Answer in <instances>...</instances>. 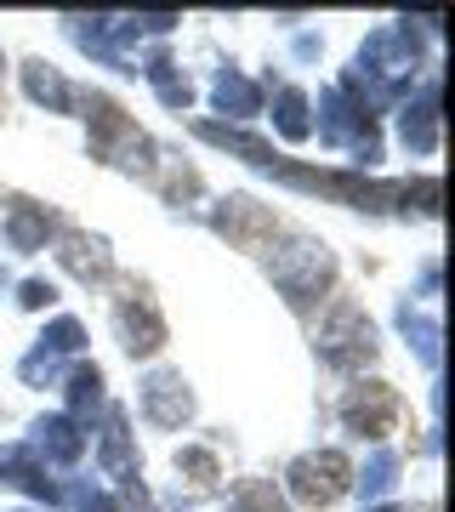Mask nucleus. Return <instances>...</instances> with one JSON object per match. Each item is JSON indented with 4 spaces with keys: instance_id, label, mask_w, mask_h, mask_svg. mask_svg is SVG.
Instances as JSON below:
<instances>
[{
    "instance_id": "obj_18",
    "label": "nucleus",
    "mask_w": 455,
    "mask_h": 512,
    "mask_svg": "<svg viewBox=\"0 0 455 512\" xmlns=\"http://www.w3.org/2000/svg\"><path fill=\"white\" fill-rule=\"evenodd\" d=\"M143 80L154 86V97H160L165 109L182 114L188 103H194V80H188V74H182V63H171L165 52H148L143 57Z\"/></svg>"
},
{
    "instance_id": "obj_13",
    "label": "nucleus",
    "mask_w": 455,
    "mask_h": 512,
    "mask_svg": "<svg viewBox=\"0 0 455 512\" xmlns=\"http://www.w3.org/2000/svg\"><path fill=\"white\" fill-rule=\"evenodd\" d=\"M211 228L228 234L234 245H256L262 234H273V211L268 205H256L251 194H228V200L211 205Z\"/></svg>"
},
{
    "instance_id": "obj_4",
    "label": "nucleus",
    "mask_w": 455,
    "mask_h": 512,
    "mask_svg": "<svg viewBox=\"0 0 455 512\" xmlns=\"http://www.w3.org/2000/svg\"><path fill=\"white\" fill-rule=\"evenodd\" d=\"M285 484H291V501H302V507H336L353 484V467L342 450H308L285 467Z\"/></svg>"
},
{
    "instance_id": "obj_6",
    "label": "nucleus",
    "mask_w": 455,
    "mask_h": 512,
    "mask_svg": "<svg viewBox=\"0 0 455 512\" xmlns=\"http://www.w3.org/2000/svg\"><path fill=\"white\" fill-rule=\"evenodd\" d=\"M137 410H143L148 427L160 433H182L194 421V387L182 370H148L143 376V393H137Z\"/></svg>"
},
{
    "instance_id": "obj_16",
    "label": "nucleus",
    "mask_w": 455,
    "mask_h": 512,
    "mask_svg": "<svg viewBox=\"0 0 455 512\" xmlns=\"http://www.w3.org/2000/svg\"><path fill=\"white\" fill-rule=\"evenodd\" d=\"M211 109L228 114V120H256V114H262V86L245 80L239 69H222L217 80H211Z\"/></svg>"
},
{
    "instance_id": "obj_32",
    "label": "nucleus",
    "mask_w": 455,
    "mask_h": 512,
    "mask_svg": "<svg viewBox=\"0 0 455 512\" xmlns=\"http://www.w3.org/2000/svg\"><path fill=\"white\" fill-rule=\"evenodd\" d=\"M0 69H6V52H0Z\"/></svg>"
},
{
    "instance_id": "obj_26",
    "label": "nucleus",
    "mask_w": 455,
    "mask_h": 512,
    "mask_svg": "<svg viewBox=\"0 0 455 512\" xmlns=\"http://www.w3.org/2000/svg\"><path fill=\"white\" fill-rule=\"evenodd\" d=\"M18 382H23V387H57V382H63V359H52V353L35 348V353L18 365Z\"/></svg>"
},
{
    "instance_id": "obj_15",
    "label": "nucleus",
    "mask_w": 455,
    "mask_h": 512,
    "mask_svg": "<svg viewBox=\"0 0 455 512\" xmlns=\"http://www.w3.org/2000/svg\"><path fill=\"white\" fill-rule=\"evenodd\" d=\"M194 131H200V143L228 148V154H239L245 165H256V171H273V165H279V148L262 143V137H251V131H239V126H217V120H200Z\"/></svg>"
},
{
    "instance_id": "obj_20",
    "label": "nucleus",
    "mask_w": 455,
    "mask_h": 512,
    "mask_svg": "<svg viewBox=\"0 0 455 512\" xmlns=\"http://www.w3.org/2000/svg\"><path fill=\"white\" fill-rule=\"evenodd\" d=\"M393 319H399L404 342L416 348V359H421V365H427V370H438V319H433V313H421L416 302H399V313H393Z\"/></svg>"
},
{
    "instance_id": "obj_24",
    "label": "nucleus",
    "mask_w": 455,
    "mask_h": 512,
    "mask_svg": "<svg viewBox=\"0 0 455 512\" xmlns=\"http://www.w3.org/2000/svg\"><path fill=\"white\" fill-rule=\"evenodd\" d=\"M35 348H40V353H52V359H69V353L86 348V325L63 313V319H52V325L40 330V342H35Z\"/></svg>"
},
{
    "instance_id": "obj_14",
    "label": "nucleus",
    "mask_w": 455,
    "mask_h": 512,
    "mask_svg": "<svg viewBox=\"0 0 455 512\" xmlns=\"http://www.w3.org/2000/svg\"><path fill=\"white\" fill-rule=\"evenodd\" d=\"M0 234H6V245L12 251H46V239L57 234V217L46 211V205H35V200H12L6 205V222H0Z\"/></svg>"
},
{
    "instance_id": "obj_31",
    "label": "nucleus",
    "mask_w": 455,
    "mask_h": 512,
    "mask_svg": "<svg viewBox=\"0 0 455 512\" xmlns=\"http://www.w3.org/2000/svg\"><path fill=\"white\" fill-rule=\"evenodd\" d=\"M370 512H399V507H370Z\"/></svg>"
},
{
    "instance_id": "obj_1",
    "label": "nucleus",
    "mask_w": 455,
    "mask_h": 512,
    "mask_svg": "<svg viewBox=\"0 0 455 512\" xmlns=\"http://www.w3.org/2000/svg\"><path fill=\"white\" fill-rule=\"evenodd\" d=\"M262 268L291 308H313L319 296L336 291V251L319 234H302V228H273Z\"/></svg>"
},
{
    "instance_id": "obj_30",
    "label": "nucleus",
    "mask_w": 455,
    "mask_h": 512,
    "mask_svg": "<svg viewBox=\"0 0 455 512\" xmlns=\"http://www.w3.org/2000/svg\"><path fill=\"white\" fill-rule=\"evenodd\" d=\"M6 285H12V279H6V268H0V291H6Z\"/></svg>"
},
{
    "instance_id": "obj_12",
    "label": "nucleus",
    "mask_w": 455,
    "mask_h": 512,
    "mask_svg": "<svg viewBox=\"0 0 455 512\" xmlns=\"http://www.w3.org/2000/svg\"><path fill=\"white\" fill-rule=\"evenodd\" d=\"M29 450H35L40 461H57V467H74V461L86 456V433H80V421L74 416H35V427H29Z\"/></svg>"
},
{
    "instance_id": "obj_9",
    "label": "nucleus",
    "mask_w": 455,
    "mask_h": 512,
    "mask_svg": "<svg viewBox=\"0 0 455 512\" xmlns=\"http://www.w3.org/2000/svg\"><path fill=\"white\" fill-rule=\"evenodd\" d=\"M57 262L63 274H74L80 285H103L114 274V251L103 234H86V228H63L57 234Z\"/></svg>"
},
{
    "instance_id": "obj_29",
    "label": "nucleus",
    "mask_w": 455,
    "mask_h": 512,
    "mask_svg": "<svg viewBox=\"0 0 455 512\" xmlns=\"http://www.w3.org/2000/svg\"><path fill=\"white\" fill-rule=\"evenodd\" d=\"M296 57H319V35H302V40H296Z\"/></svg>"
},
{
    "instance_id": "obj_8",
    "label": "nucleus",
    "mask_w": 455,
    "mask_h": 512,
    "mask_svg": "<svg viewBox=\"0 0 455 512\" xmlns=\"http://www.w3.org/2000/svg\"><path fill=\"white\" fill-rule=\"evenodd\" d=\"M97 467H103V478H114L120 490H131L137 473H143L137 433H131V416L120 410V404H109V416H103V433H97Z\"/></svg>"
},
{
    "instance_id": "obj_19",
    "label": "nucleus",
    "mask_w": 455,
    "mask_h": 512,
    "mask_svg": "<svg viewBox=\"0 0 455 512\" xmlns=\"http://www.w3.org/2000/svg\"><path fill=\"white\" fill-rule=\"evenodd\" d=\"M399 484V450H387V444H376L370 456H364V467L353 473V484L347 490H359L364 501H382L387 490Z\"/></svg>"
},
{
    "instance_id": "obj_10",
    "label": "nucleus",
    "mask_w": 455,
    "mask_h": 512,
    "mask_svg": "<svg viewBox=\"0 0 455 512\" xmlns=\"http://www.w3.org/2000/svg\"><path fill=\"white\" fill-rule=\"evenodd\" d=\"M0 490H29L35 501H46V507L63 501V484L46 478V461H40L29 444H6V450H0Z\"/></svg>"
},
{
    "instance_id": "obj_2",
    "label": "nucleus",
    "mask_w": 455,
    "mask_h": 512,
    "mask_svg": "<svg viewBox=\"0 0 455 512\" xmlns=\"http://www.w3.org/2000/svg\"><path fill=\"white\" fill-rule=\"evenodd\" d=\"M74 109H86V126H91V154L126 177H160V148L148 143V131H137L120 103L109 92H74Z\"/></svg>"
},
{
    "instance_id": "obj_7",
    "label": "nucleus",
    "mask_w": 455,
    "mask_h": 512,
    "mask_svg": "<svg viewBox=\"0 0 455 512\" xmlns=\"http://www.w3.org/2000/svg\"><path fill=\"white\" fill-rule=\"evenodd\" d=\"M114 342L131 353V359H154L165 348V319L154 308V296L131 285L120 302H114Z\"/></svg>"
},
{
    "instance_id": "obj_28",
    "label": "nucleus",
    "mask_w": 455,
    "mask_h": 512,
    "mask_svg": "<svg viewBox=\"0 0 455 512\" xmlns=\"http://www.w3.org/2000/svg\"><path fill=\"white\" fill-rule=\"evenodd\" d=\"M438 291V262H427V268H421V296H433Z\"/></svg>"
},
{
    "instance_id": "obj_5",
    "label": "nucleus",
    "mask_w": 455,
    "mask_h": 512,
    "mask_svg": "<svg viewBox=\"0 0 455 512\" xmlns=\"http://www.w3.org/2000/svg\"><path fill=\"white\" fill-rule=\"evenodd\" d=\"M399 393L387 382H353L342 393V404H336V416H342V427L353 433V439H370V444H382L393 427H399Z\"/></svg>"
},
{
    "instance_id": "obj_17",
    "label": "nucleus",
    "mask_w": 455,
    "mask_h": 512,
    "mask_svg": "<svg viewBox=\"0 0 455 512\" xmlns=\"http://www.w3.org/2000/svg\"><path fill=\"white\" fill-rule=\"evenodd\" d=\"M23 92H29V103H40L46 114H69L74 109V86L63 80V69L40 63V57L23 63Z\"/></svg>"
},
{
    "instance_id": "obj_3",
    "label": "nucleus",
    "mask_w": 455,
    "mask_h": 512,
    "mask_svg": "<svg viewBox=\"0 0 455 512\" xmlns=\"http://www.w3.org/2000/svg\"><path fill=\"white\" fill-rule=\"evenodd\" d=\"M313 353L336 376H359L364 365H376L382 342H376V325H370V313L359 302H330L325 319L313 325Z\"/></svg>"
},
{
    "instance_id": "obj_22",
    "label": "nucleus",
    "mask_w": 455,
    "mask_h": 512,
    "mask_svg": "<svg viewBox=\"0 0 455 512\" xmlns=\"http://www.w3.org/2000/svg\"><path fill=\"white\" fill-rule=\"evenodd\" d=\"M228 512H291V501L273 478H239L228 490Z\"/></svg>"
},
{
    "instance_id": "obj_25",
    "label": "nucleus",
    "mask_w": 455,
    "mask_h": 512,
    "mask_svg": "<svg viewBox=\"0 0 455 512\" xmlns=\"http://www.w3.org/2000/svg\"><path fill=\"white\" fill-rule=\"evenodd\" d=\"M177 473L194 478V484H211V478H217V450H211V444H182L177 450Z\"/></svg>"
},
{
    "instance_id": "obj_11",
    "label": "nucleus",
    "mask_w": 455,
    "mask_h": 512,
    "mask_svg": "<svg viewBox=\"0 0 455 512\" xmlns=\"http://www.w3.org/2000/svg\"><path fill=\"white\" fill-rule=\"evenodd\" d=\"M438 103H444V92H438V80H427L410 103L399 109V143L410 148V154H438Z\"/></svg>"
},
{
    "instance_id": "obj_23",
    "label": "nucleus",
    "mask_w": 455,
    "mask_h": 512,
    "mask_svg": "<svg viewBox=\"0 0 455 512\" xmlns=\"http://www.w3.org/2000/svg\"><path fill=\"white\" fill-rule=\"evenodd\" d=\"M63 387H69V410H63V416H74L80 427H86V416L103 404V370L97 365H74Z\"/></svg>"
},
{
    "instance_id": "obj_27",
    "label": "nucleus",
    "mask_w": 455,
    "mask_h": 512,
    "mask_svg": "<svg viewBox=\"0 0 455 512\" xmlns=\"http://www.w3.org/2000/svg\"><path fill=\"white\" fill-rule=\"evenodd\" d=\"M52 302H57V285H52V279H23V285H18V308L40 313V308H52Z\"/></svg>"
},
{
    "instance_id": "obj_21",
    "label": "nucleus",
    "mask_w": 455,
    "mask_h": 512,
    "mask_svg": "<svg viewBox=\"0 0 455 512\" xmlns=\"http://www.w3.org/2000/svg\"><path fill=\"white\" fill-rule=\"evenodd\" d=\"M273 126H279V137H291V143H308L313 137L308 92L302 86H279V97H273Z\"/></svg>"
}]
</instances>
